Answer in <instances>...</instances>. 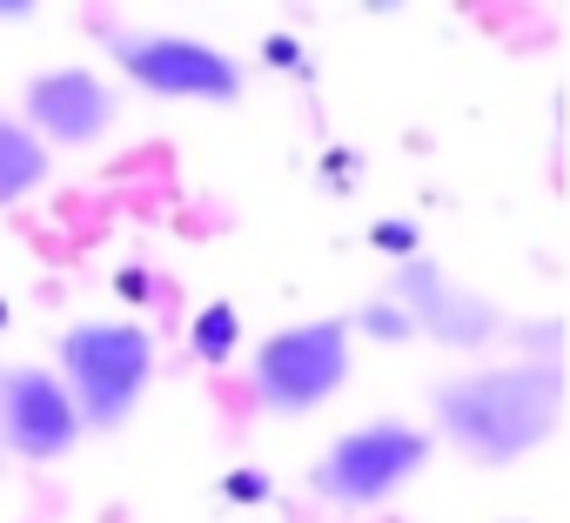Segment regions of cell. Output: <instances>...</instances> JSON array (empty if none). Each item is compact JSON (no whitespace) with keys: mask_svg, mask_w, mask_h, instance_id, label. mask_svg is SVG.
Here are the masks:
<instances>
[{"mask_svg":"<svg viewBox=\"0 0 570 523\" xmlns=\"http://www.w3.org/2000/svg\"><path fill=\"white\" fill-rule=\"evenodd\" d=\"M55 376L68 383V396L81 409V430L108 436L141 409V396L155 383V329L128 323V316L75 323L55 343Z\"/></svg>","mask_w":570,"mask_h":523,"instance_id":"obj_2","label":"cell"},{"mask_svg":"<svg viewBox=\"0 0 570 523\" xmlns=\"http://www.w3.org/2000/svg\"><path fill=\"white\" fill-rule=\"evenodd\" d=\"M323 168H330V188H350V181H356V168H363V161H356V155H350V148H336V155H330V161H323Z\"/></svg>","mask_w":570,"mask_h":523,"instance_id":"obj_16","label":"cell"},{"mask_svg":"<svg viewBox=\"0 0 570 523\" xmlns=\"http://www.w3.org/2000/svg\"><path fill=\"white\" fill-rule=\"evenodd\" d=\"M108 61L121 68L128 88L155 101H188V108H235L248 88V68L228 48L202 34H175V28H115Z\"/></svg>","mask_w":570,"mask_h":523,"instance_id":"obj_5","label":"cell"},{"mask_svg":"<svg viewBox=\"0 0 570 523\" xmlns=\"http://www.w3.org/2000/svg\"><path fill=\"white\" fill-rule=\"evenodd\" d=\"M563 423V369L557 363H503V369H470V376H443L430 389V430L483 463H523L537 456Z\"/></svg>","mask_w":570,"mask_h":523,"instance_id":"obj_1","label":"cell"},{"mask_svg":"<svg viewBox=\"0 0 570 523\" xmlns=\"http://www.w3.org/2000/svg\"><path fill=\"white\" fill-rule=\"evenodd\" d=\"M121 296H128V303H148V296H155L148 269H121Z\"/></svg>","mask_w":570,"mask_h":523,"instance_id":"obj_17","label":"cell"},{"mask_svg":"<svg viewBox=\"0 0 570 523\" xmlns=\"http://www.w3.org/2000/svg\"><path fill=\"white\" fill-rule=\"evenodd\" d=\"M222 496L255 510V503H268V496H275V476H268V470H228V476H222Z\"/></svg>","mask_w":570,"mask_h":523,"instance_id":"obj_14","label":"cell"},{"mask_svg":"<svg viewBox=\"0 0 570 523\" xmlns=\"http://www.w3.org/2000/svg\"><path fill=\"white\" fill-rule=\"evenodd\" d=\"M41 0H0V21H35Z\"/></svg>","mask_w":570,"mask_h":523,"instance_id":"obj_18","label":"cell"},{"mask_svg":"<svg viewBox=\"0 0 570 523\" xmlns=\"http://www.w3.org/2000/svg\"><path fill=\"white\" fill-rule=\"evenodd\" d=\"M350 336H356V343L396 349V343H416V323H410V309H403L396 296H370V303L350 316Z\"/></svg>","mask_w":570,"mask_h":523,"instance_id":"obj_11","label":"cell"},{"mask_svg":"<svg viewBox=\"0 0 570 523\" xmlns=\"http://www.w3.org/2000/svg\"><path fill=\"white\" fill-rule=\"evenodd\" d=\"M430 450H436V436L423 423L370 416L323 443V456L309 463V490L330 510H383L396 490H410L430 470Z\"/></svg>","mask_w":570,"mask_h":523,"instance_id":"obj_3","label":"cell"},{"mask_svg":"<svg viewBox=\"0 0 570 523\" xmlns=\"http://www.w3.org/2000/svg\"><path fill=\"white\" fill-rule=\"evenodd\" d=\"M383 296H396V303L410 309L416 336H430L436 349H483V343H497V336H503V309H497L483 289L450 283L423 248L396 262V276H390V289H383Z\"/></svg>","mask_w":570,"mask_h":523,"instance_id":"obj_7","label":"cell"},{"mask_svg":"<svg viewBox=\"0 0 570 523\" xmlns=\"http://www.w3.org/2000/svg\"><path fill=\"white\" fill-rule=\"evenodd\" d=\"M0 329H8V296H0Z\"/></svg>","mask_w":570,"mask_h":523,"instance_id":"obj_20","label":"cell"},{"mask_svg":"<svg viewBox=\"0 0 570 523\" xmlns=\"http://www.w3.org/2000/svg\"><path fill=\"white\" fill-rule=\"evenodd\" d=\"M530 363H557V323H530Z\"/></svg>","mask_w":570,"mask_h":523,"instance_id":"obj_15","label":"cell"},{"mask_svg":"<svg viewBox=\"0 0 570 523\" xmlns=\"http://www.w3.org/2000/svg\"><path fill=\"white\" fill-rule=\"evenodd\" d=\"M503 523H530V516H503Z\"/></svg>","mask_w":570,"mask_h":523,"instance_id":"obj_21","label":"cell"},{"mask_svg":"<svg viewBox=\"0 0 570 523\" xmlns=\"http://www.w3.org/2000/svg\"><path fill=\"white\" fill-rule=\"evenodd\" d=\"M48 168H55V148H48L21 115L0 108V208H21V201L48 181Z\"/></svg>","mask_w":570,"mask_h":523,"instance_id":"obj_9","label":"cell"},{"mask_svg":"<svg viewBox=\"0 0 570 523\" xmlns=\"http://www.w3.org/2000/svg\"><path fill=\"white\" fill-rule=\"evenodd\" d=\"M262 61H268L275 75H289V81H309V75H316L309 48H303L296 34H282V28H275V34H262Z\"/></svg>","mask_w":570,"mask_h":523,"instance_id":"obj_12","label":"cell"},{"mask_svg":"<svg viewBox=\"0 0 570 523\" xmlns=\"http://www.w3.org/2000/svg\"><path fill=\"white\" fill-rule=\"evenodd\" d=\"M356 369V336L350 316H316V323H289L268 329L248 356V389L268 416H316L323 403L343 396Z\"/></svg>","mask_w":570,"mask_h":523,"instance_id":"obj_4","label":"cell"},{"mask_svg":"<svg viewBox=\"0 0 570 523\" xmlns=\"http://www.w3.org/2000/svg\"><path fill=\"white\" fill-rule=\"evenodd\" d=\"M248 343V329H242V309L235 303H202L195 316H188V356L202 363V369H228L235 363V349Z\"/></svg>","mask_w":570,"mask_h":523,"instance_id":"obj_10","label":"cell"},{"mask_svg":"<svg viewBox=\"0 0 570 523\" xmlns=\"http://www.w3.org/2000/svg\"><path fill=\"white\" fill-rule=\"evenodd\" d=\"M115 115H121V95L95 68H41L21 88V121L48 148H88L115 128Z\"/></svg>","mask_w":570,"mask_h":523,"instance_id":"obj_8","label":"cell"},{"mask_svg":"<svg viewBox=\"0 0 570 523\" xmlns=\"http://www.w3.org/2000/svg\"><path fill=\"white\" fill-rule=\"evenodd\" d=\"M363 8H370V14H396V8H403V0H363Z\"/></svg>","mask_w":570,"mask_h":523,"instance_id":"obj_19","label":"cell"},{"mask_svg":"<svg viewBox=\"0 0 570 523\" xmlns=\"http://www.w3.org/2000/svg\"><path fill=\"white\" fill-rule=\"evenodd\" d=\"M81 409L68 383L41 363H0V456L21 463H61L81 443Z\"/></svg>","mask_w":570,"mask_h":523,"instance_id":"obj_6","label":"cell"},{"mask_svg":"<svg viewBox=\"0 0 570 523\" xmlns=\"http://www.w3.org/2000/svg\"><path fill=\"white\" fill-rule=\"evenodd\" d=\"M370 248H383L390 262H403V255L423 248V228H416L410 215H383V221H370Z\"/></svg>","mask_w":570,"mask_h":523,"instance_id":"obj_13","label":"cell"}]
</instances>
